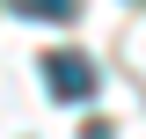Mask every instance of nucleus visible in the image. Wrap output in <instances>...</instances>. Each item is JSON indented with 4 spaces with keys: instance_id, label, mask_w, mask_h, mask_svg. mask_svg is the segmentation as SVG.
Masks as SVG:
<instances>
[{
    "instance_id": "nucleus-1",
    "label": "nucleus",
    "mask_w": 146,
    "mask_h": 139,
    "mask_svg": "<svg viewBox=\"0 0 146 139\" xmlns=\"http://www.w3.org/2000/svg\"><path fill=\"white\" fill-rule=\"evenodd\" d=\"M44 88H51L58 103H88L95 95V66L80 51H44Z\"/></svg>"
},
{
    "instance_id": "nucleus-3",
    "label": "nucleus",
    "mask_w": 146,
    "mask_h": 139,
    "mask_svg": "<svg viewBox=\"0 0 146 139\" xmlns=\"http://www.w3.org/2000/svg\"><path fill=\"white\" fill-rule=\"evenodd\" d=\"M80 139H110V124H88V132H80Z\"/></svg>"
},
{
    "instance_id": "nucleus-2",
    "label": "nucleus",
    "mask_w": 146,
    "mask_h": 139,
    "mask_svg": "<svg viewBox=\"0 0 146 139\" xmlns=\"http://www.w3.org/2000/svg\"><path fill=\"white\" fill-rule=\"evenodd\" d=\"M15 15H36V22H73L80 15V0H7Z\"/></svg>"
}]
</instances>
